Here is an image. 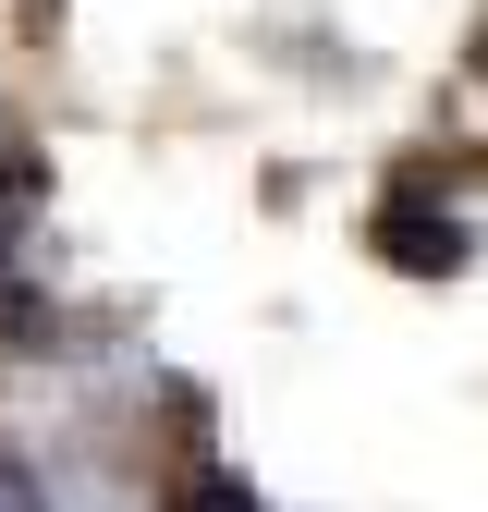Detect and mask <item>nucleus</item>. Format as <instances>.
<instances>
[{
	"label": "nucleus",
	"instance_id": "nucleus-1",
	"mask_svg": "<svg viewBox=\"0 0 488 512\" xmlns=\"http://www.w3.org/2000/svg\"><path fill=\"white\" fill-rule=\"evenodd\" d=\"M366 256H379L391 281H464L476 269V208L440 196L427 171H403L379 208H366Z\"/></svg>",
	"mask_w": 488,
	"mask_h": 512
}]
</instances>
